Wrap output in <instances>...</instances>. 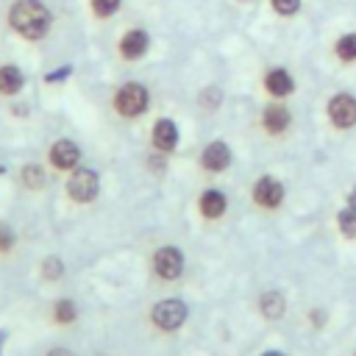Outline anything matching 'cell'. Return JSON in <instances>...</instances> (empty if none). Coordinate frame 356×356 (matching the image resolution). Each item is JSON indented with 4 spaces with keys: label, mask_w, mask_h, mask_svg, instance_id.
<instances>
[{
    "label": "cell",
    "mask_w": 356,
    "mask_h": 356,
    "mask_svg": "<svg viewBox=\"0 0 356 356\" xmlns=\"http://www.w3.org/2000/svg\"><path fill=\"white\" fill-rule=\"evenodd\" d=\"M153 270H156L159 278L175 281V278L184 273V256H181V250L172 248V245L159 248V250L153 253Z\"/></svg>",
    "instance_id": "277c9868"
},
{
    "label": "cell",
    "mask_w": 356,
    "mask_h": 356,
    "mask_svg": "<svg viewBox=\"0 0 356 356\" xmlns=\"http://www.w3.org/2000/svg\"><path fill=\"white\" fill-rule=\"evenodd\" d=\"M328 117L337 128H350L356 122V100L350 95H337L328 103Z\"/></svg>",
    "instance_id": "8992f818"
},
{
    "label": "cell",
    "mask_w": 356,
    "mask_h": 356,
    "mask_svg": "<svg viewBox=\"0 0 356 356\" xmlns=\"http://www.w3.org/2000/svg\"><path fill=\"white\" fill-rule=\"evenodd\" d=\"M11 245H14V231L0 222V250H11Z\"/></svg>",
    "instance_id": "d4e9b609"
},
{
    "label": "cell",
    "mask_w": 356,
    "mask_h": 356,
    "mask_svg": "<svg viewBox=\"0 0 356 356\" xmlns=\"http://www.w3.org/2000/svg\"><path fill=\"white\" fill-rule=\"evenodd\" d=\"M42 275H44L47 281L61 278V275H64V261H61L58 256H47V259L42 261Z\"/></svg>",
    "instance_id": "ffe728a7"
},
{
    "label": "cell",
    "mask_w": 356,
    "mask_h": 356,
    "mask_svg": "<svg viewBox=\"0 0 356 356\" xmlns=\"http://www.w3.org/2000/svg\"><path fill=\"white\" fill-rule=\"evenodd\" d=\"M286 125H289V111H286L284 106H270V108L264 111V128H267L270 134H281Z\"/></svg>",
    "instance_id": "9a60e30c"
},
{
    "label": "cell",
    "mask_w": 356,
    "mask_h": 356,
    "mask_svg": "<svg viewBox=\"0 0 356 356\" xmlns=\"http://www.w3.org/2000/svg\"><path fill=\"white\" fill-rule=\"evenodd\" d=\"M120 50H122L125 58H139L147 50V36L142 31H128L120 42Z\"/></svg>",
    "instance_id": "4fadbf2b"
},
{
    "label": "cell",
    "mask_w": 356,
    "mask_h": 356,
    "mask_svg": "<svg viewBox=\"0 0 356 356\" xmlns=\"http://www.w3.org/2000/svg\"><path fill=\"white\" fill-rule=\"evenodd\" d=\"M259 309H261V314H264L267 320H278V317H284V312H286V300H284L281 292L270 289V292H264V295L259 298Z\"/></svg>",
    "instance_id": "8fae6325"
},
{
    "label": "cell",
    "mask_w": 356,
    "mask_h": 356,
    "mask_svg": "<svg viewBox=\"0 0 356 356\" xmlns=\"http://www.w3.org/2000/svg\"><path fill=\"white\" fill-rule=\"evenodd\" d=\"M348 200H350V206H356V189L350 192V197H348Z\"/></svg>",
    "instance_id": "83f0119b"
},
{
    "label": "cell",
    "mask_w": 356,
    "mask_h": 356,
    "mask_svg": "<svg viewBox=\"0 0 356 356\" xmlns=\"http://www.w3.org/2000/svg\"><path fill=\"white\" fill-rule=\"evenodd\" d=\"M114 108L122 114V117H136L147 108V89L139 86V83H125L117 97H114Z\"/></svg>",
    "instance_id": "3957f363"
},
{
    "label": "cell",
    "mask_w": 356,
    "mask_h": 356,
    "mask_svg": "<svg viewBox=\"0 0 356 356\" xmlns=\"http://www.w3.org/2000/svg\"><path fill=\"white\" fill-rule=\"evenodd\" d=\"M78 159H81V150H78V145L70 142V139H58V142L50 147V161H53V167H58V170H72V167L78 164Z\"/></svg>",
    "instance_id": "ba28073f"
},
{
    "label": "cell",
    "mask_w": 356,
    "mask_h": 356,
    "mask_svg": "<svg viewBox=\"0 0 356 356\" xmlns=\"http://www.w3.org/2000/svg\"><path fill=\"white\" fill-rule=\"evenodd\" d=\"M200 106L203 108H217L220 106V89H203V95H200Z\"/></svg>",
    "instance_id": "603a6c76"
},
{
    "label": "cell",
    "mask_w": 356,
    "mask_h": 356,
    "mask_svg": "<svg viewBox=\"0 0 356 356\" xmlns=\"http://www.w3.org/2000/svg\"><path fill=\"white\" fill-rule=\"evenodd\" d=\"M11 25L19 36L25 39H39L47 33V25H50V14L47 8L39 3V0H19L14 8H11Z\"/></svg>",
    "instance_id": "6da1fadb"
},
{
    "label": "cell",
    "mask_w": 356,
    "mask_h": 356,
    "mask_svg": "<svg viewBox=\"0 0 356 356\" xmlns=\"http://www.w3.org/2000/svg\"><path fill=\"white\" fill-rule=\"evenodd\" d=\"M97 186H100V181H97V175H95L92 170H75V172L70 175V181H67V192H70V197L78 200V203L95 200Z\"/></svg>",
    "instance_id": "5b68a950"
},
{
    "label": "cell",
    "mask_w": 356,
    "mask_h": 356,
    "mask_svg": "<svg viewBox=\"0 0 356 356\" xmlns=\"http://www.w3.org/2000/svg\"><path fill=\"white\" fill-rule=\"evenodd\" d=\"M298 6H300V0H273V8L278 14H295Z\"/></svg>",
    "instance_id": "cb8c5ba5"
},
{
    "label": "cell",
    "mask_w": 356,
    "mask_h": 356,
    "mask_svg": "<svg viewBox=\"0 0 356 356\" xmlns=\"http://www.w3.org/2000/svg\"><path fill=\"white\" fill-rule=\"evenodd\" d=\"M253 200H256L259 206H264V209H275V206L284 200V186H281V181H275V178H270V175L259 178L256 186H253Z\"/></svg>",
    "instance_id": "52a82bcc"
},
{
    "label": "cell",
    "mask_w": 356,
    "mask_h": 356,
    "mask_svg": "<svg viewBox=\"0 0 356 356\" xmlns=\"http://www.w3.org/2000/svg\"><path fill=\"white\" fill-rule=\"evenodd\" d=\"M337 56L342 61H353L356 58V33H348V36H342L337 42Z\"/></svg>",
    "instance_id": "44dd1931"
},
{
    "label": "cell",
    "mask_w": 356,
    "mask_h": 356,
    "mask_svg": "<svg viewBox=\"0 0 356 356\" xmlns=\"http://www.w3.org/2000/svg\"><path fill=\"white\" fill-rule=\"evenodd\" d=\"M47 356H72V350H67V348H53Z\"/></svg>",
    "instance_id": "484cf974"
},
{
    "label": "cell",
    "mask_w": 356,
    "mask_h": 356,
    "mask_svg": "<svg viewBox=\"0 0 356 356\" xmlns=\"http://www.w3.org/2000/svg\"><path fill=\"white\" fill-rule=\"evenodd\" d=\"M200 161H203V167H206V170L220 172V170H225V167L231 164V150H228V145H225V142H211V145H206V147H203Z\"/></svg>",
    "instance_id": "9c48e42d"
},
{
    "label": "cell",
    "mask_w": 356,
    "mask_h": 356,
    "mask_svg": "<svg viewBox=\"0 0 356 356\" xmlns=\"http://www.w3.org/2000/svg\"><path fill=\"white\" fill-rule=\"evenodd\" d=\"M264 86H267V92L270 95H278V97H284V95H289L292 92V78H289V72L286 70H270L267 72V78H264Z\"/></svg>",
    "instance_id": "5bb4252c"
},
{
    "label": "cell",
    "mask_w": 356,
    "mask_h": 356,
    "mask_svg": "<svg viewBox=\"0 0 356 356\" xmlns=\"http://www.w3.org/2000/svg\"><path fill=\"white\" fill-rule=\"evenodd\" d=\"M19 86H22V72L17 67H11V64L0 67V92L3 95H17Z\"/></svg>",
    "instance_id": "2e32d148"
},
{
    "label": "cell",
    "mask_w": 356,
    "mask_h": 356,
    "mask_svg": "<svg viewBox=\"0 0 356 356\" xmlns=\"http://www.w3.org/2000/svg\"><path fill=\"white\" fill-rule=\"evenodd\" d=\"M117 6H120V0H92V8H95L97 17H108V14H114Z\"/></svg>",
    "instance_id": "7402d4cb"
},
{
    "label": "cell",
    "mask_w": 356,
    "mask_h": 356,
    "mask_svg": "<svg viewBox=\"0 0 356 356\" xmlns=\"http://www.w3.org/2000/svg\"><path fill=\"white\" fill-rule=\"evenodd\" d=\"M261 356H286V353H281V350H267V353H261Z\"/></svg>",
    "instance_id": "4316f807"
},
{
    "label": "cell",
    "mask_w": 356,
    "mask_h": 356,
    "mask_svg": "<svg viewBox=\"0 0 356 356\" xmlns=\"http://www.w3.org/2000/svg\"><path fill=\"white\" fill-rule=\"evenodd\" d=\"M22 181L28 189H39V186H44V170L39 164H28L22 170Z\"/></svg>",
    "instance_id": "d6986e66"
},
{
    "label": "cell",
    "mask_w": 356,
    "mask_h": 356,
    "mask_svg": "<svg viewBox=\"0 0 356 356\" xmlns=\"http://www.w3.org/2000/svg\"><path fill=\"white\" fill-rule=\"evenodd\" d=\"M0 342H3V334H0Z\"/></svg>",
    "instance_id": "f1b7e54d"
},
{
    "label": "cell",
    "mask_w": 356,
    "mask_h": 356,
    "mask_svg": "<svg viewBox=\"0 0 356 356\" xmlns=\"http://www.w3.org/2000/svg\"><path fill=\"white\" fill-rule=\"evenodd\" d=\"M337 222H339V231L345 236H356V206H345L339 214H337Z\"/></svg>",
    "instance_id": "e0dca14e"
},
{
    "label": "cell",
    "mask_w": 356,
    "mask_h": 356,
    "mask_svg": "<svg viewBox=\"0 0 356 356\" xmlns=\"http://www.w3.org/2000/svg\"><path fill=\"white\" fill-rule=\"evenodd\" d=\"M53 317H56V323H72L75 317H78V309H75V303L72 300H56V306H53Z\"/></svg>",
    "instance_id": "ac0fdd59"
},
{
    "label": "cell",
    "mask_w": 356,
    "mask_h": 356,
    "mask_svg": "<svg viewBox=\"0 0 356 356\" xmlns=\"http://www.w3.org/2000/svg\"><path fill=\"white\" fill-rule=\"evenodd\" d=\"M153 145L164 153H170L175 145H178V128L172 120H159L156 128H153Z\"/></svg>",
    "instance_id": "30bf717a"
},
{
    "label": "cell",
    "mask_w": 356,
    "mask_h": 356,
    "mask_svg": "<svg viewBox=\"0 0 356 356\" xmlns=\"http://www.w3.org/2000/svg\"><path fill=\"white\" fill-rule=\"evenodd\" d=\"M150 317H153L156 328H161V331H175V328H181L184 320H186V303L178 300V298L159 300V303L153 306Z\"/></svg>",
    "instance_id": "7a4b0ae2"
},
{
    "label": "cell",
    "mask_w": 356,
    "mask_h": 356,
    "mask_svg": "<svg viewBox=\"0 0 356 356\" xmlns=\"http://www.w3.org/2000/svg\"><path fill=\"white\" fill-rule=\"evenodd\" d=\"M200 211H203V217H209V220L222 217V211H225V195L217 192V189H206V192L200 195Z\"/></svg>",
    "instance_id": "7c38bea8"
}]
</instances>
